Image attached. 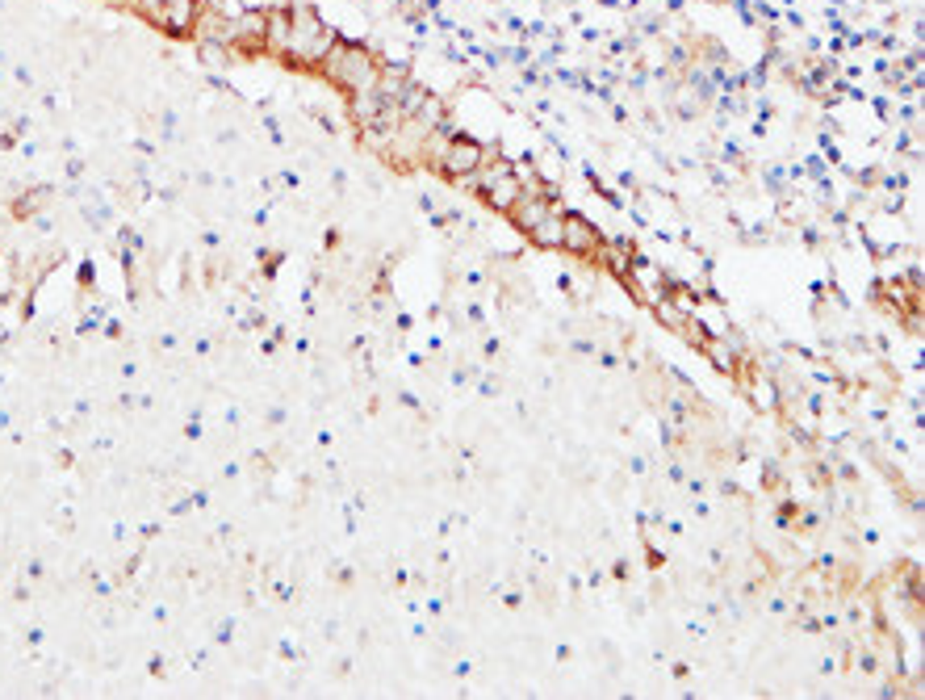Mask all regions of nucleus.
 I'll use <instances>...</instances> for the list:
<instances>
[{
	"mask_svg": "<svg viewBox=\"0 0 925 700\" xmlns=\"http://www.w3.org/2000/svg\"><path fill=\"white\" fill-rule=\"evenodd\" d=\"M269 34H272V47H281V51L297 55V59H322L335 47L331 30L322 26L310 9H289V13L272 17Z\"/></svg>",
	"mask_w": 925,
	"mask_h": 700,
	"instance_id": "f257e3e1",
	"label": "nucleus"
},
{
	"mask_svg": "<svg viewBox=\"0 0 925 700\" xmlns=\"http://www.w3.org/2000/svg\"><path fill=\"white\" fill-rule=\"evenodd\" d=\"M322 59H327V67H331V76L339 80V84H347V89L369 92L377 84V64L360 51V47H331Z\"/></svg>",
	"mask_w": 925,
	"mask_h": 700,
	"instance_id": "f03ea898",
	"label": "nucleus"
},
{
	"mask_svg": "<svg viewBox=\"0 0 925 700\" xmlns=\"http://www.w3.org/2000/svg\"><path fill=\"white\" fill-rule=\"evenodd\" d=\"M482 189H486V197L494 202V206H502V210H511L515 202H519V185H515V177L507 169L486 172V177H482Z\"/></svg>",
	"mask_w": 925,
	"mask_h": 700,
	"instance_id": "7ed1b4c3",
	"label": "nucleus"
},
{
	"mask_svg": "<svg viewBox=\"0 0 925 700\" xmlns=\"http://www.w3.org/2000/svg\"><path fill=\"white\" fill-rule=\"evenodd\" d=\"M167 9H155V22L167 30H189L197 17V4L193 0H164Z\"/></svg>",
	"mask_w": 925,
	"mask_h": 700,
	"instance_id": "20e7f679",
	"label": "nucleus"
},
{
	"mask_svg": "<svg viewBox=\"0 0 925 700\" xmlns=\"http://www.w3.org/2000/svg\"><path fill=\"white\" fill-rule=\"evenodd\" d=\"M477 160H482V151H477V143H465V139H457V143L444 151V172H474Z\"/></svg>",
	"mask_w": 925,
	"mask_h": 700,
	"instance_id": "39448f33",
	"label": "nucleus"
},
{
	"mask_svg": "<svg viewBox=\"0 0 925 700\" xmlns=\"http://www.w3.org/2000/svg\"><path fill=\"white\" fill-rule=\"evenodd\" d=\"M595 227H587L582 219H561V244L578 247V252H587V247H595Z\"/></svg>",
	"mask_w": 925,
	"mask_h": 700,
	"instance_id": "423d86ee",
	"label": "nucleus"
}]
</instances>
